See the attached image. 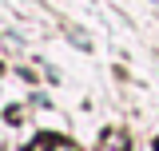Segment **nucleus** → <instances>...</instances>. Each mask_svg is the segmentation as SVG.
I'll use <instances>...</instances> for the list:
<instances>
[{"instance_id": "2", "label": "nucleus", "mask_w": 159, "mask_h": 151, "mask_svg": "<svg viewBox=\"0 0 159 151\" xmlns=\"http://www.w3.org/2000/svg\"><path fill=\"white\" fill-rule=\"evenodd\" d=\"M155 151H159V143H155Z\"/></svg>"}, {"instance_id": "1", "label": "nucleus", "mask_w": 159, "mask_h": 151, "mask_svg": "<svg viewBox=\"0 0 159 151\" xmlns=\"http://www.w3.org/2000/svg\"><path fill=\"white\" fill-rule=\"evenodd\" d=\"M99 151H127V135L119 131V127L103 131V139H99Z\"/></svg>"}]
</instances>
